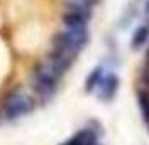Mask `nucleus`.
I'll use <instances>...</instances> for the list:
<instances>
[{
    "label": "nucleus",
    "instance_id": "obj_1",
    "mask_svg": "<svg viewBox=\"0 0 149 145\" xmlns=\"http://www.w3.org/2000/svg\"><path fill=\"white\" fill-rule=\"evenodd\" d=\"M70 68V63L61 59L59 56L51 54L47 56L44 61L36 66L34 74H32V84L34 90L41 95V96H49L53 95L56 90V84L61 79V76L65 71Z\"/></svg>",
    "mask_w": 149,
    "mask_h": 145
},
{
    "label": "nucleus",
    "instance_id": "obj_2",
    "mask_svg": "<svg viewBox=\"0 0 149 145\" xmlns=\"http://www.w3.org/2000/svg\"><path fill=\"white\" fill-rule=\"evenodd\" d=\"M88 42V29L81 27H65L59 30L53 39V54L59 56L71 64L76 54L83 49Z\"/></svg>",
    "mask_w": 149,
    "mask_h": 145
},
{
    "label": "nucleus",
    "instance_id": "obj_3",
    "mask_svg": "<svg viewBox=\"0 0 149 145\" xmlns=\"http://www.w3.org/2000/svg\"><path fill=\"white\" fill-rule=\"evenodd\" d=\"M32 100L29 98L26 93L22 91H14L10 93L9 96L3 100L2 105V113L3 117L9 118V120H15V118L22 117V115H27L29 111L32 110Z\"/></svg>",
    "mask_w": 149,
    "mask_h": 145
},
{
    "label": "nucleus",
    "instance_id": "obj_4",
    "mask_svg": "<svg viewBox=\"0 0 149 145\" xmlns=\"http://www.w3.org/2000/svg\"><path fill=\"white\" fill-rule=\"evenodd\" d=\"M98 96H100V100L103 101H110L113 96H115V93L119 90V78H117V74H113V72H109V74H103L102 81L98 84Z\"/></svg>",
    "mask_w": 149,
    "mask_h": 145
},
{
    "label": "nucleus",
    "instance_id": "obj_5",
    "mask_svg": "<svg viewBox=\"0 0 149 145\" xmlns=\"http://www.w3.org/2000/svg\"><path fill=\"white\" fill-rule=\"evenodd\" d=\"M90 17V12H83V10H76V9H68L66 14L63 15V22L66 27H81L86 26Z\"/></svg>",
    "mask_w": 149,
    "mask_h": 145
},
{
    "label": "nucleus",
    "instance_id": "obj_6",
    "mask_svg": "<svg viewBox=\"0 0 149 145\" xmlns=\"http://www.w3.org/2000/svg\"><path fill=\"white\" fill-rule=\"evenodd\" d=\"M61 145H97V133L90 128H83Z\"/></svg>",
    "mask_w": 149,
    "mask_h": 145
},
{
    "label": "nucleus",
    "instance_id": "obj_7",
    "mask_svg": "<svg viewBox=\"0 0 149 145\" xmlns=\"http://www.w3.org/2000/svg\"><path fill=\"white\" fill-rule=\"evenodd\" d=\"M148 39H149V24H144V26L137 27V30L132 34V39H130L132 49H139L141 46H144L148 42Z\"/></svg>",
    "mask_w": 149,
    "mask_h": 145
},
{
    "label": "nucleus",
    "instance_id": "obj_8",
    "mask_svg": "<svg viewBox=\"0 0 149 145\" xmlns=\"http://www.w3.org/2000/svg\"><path fill=\"white\" fill-rule=\"evenodd\" d=\"M103 78V68L102 66H98V68H95L90 74H88V78H86V83H85V90L86 93H92L98 88V84L102 81Z\"/></svg>",
    "mask_w": 149,
    "mask_h": 145
},
{
    "label": "nucleus",
    "instance_id": "obj_9",
    "mask_svg": "<svg viewBox=\"0 0 149 145\" xmlns=\"http://www.w3.org/2000/svg\"><path fill=\"white\" fill-rule=\"evenodd\" d=\"M137 98H139V106H141V111H142V117L144 120L149 123V86H142L139 90V95H137Z\"/></svg>",
    "mask_w": 149,
    "mask_h": 145
},
{
    "label": "nucleus",
    "instance_id": "obj_10",
    "mask_svg": "<svg viewBox=\"0 0 149 145\" xmlns=\"http://www.w3.org/2000/svg\"><path fill=\"white\" fill-rule=\"evenodd\" d=\"M97 0H68V9H76L83 10V12H90Z\"/></svg>",
    "mask_w": 149,
    "mask_h": 145
},
{
    "label": "nucleus",
    "instance_id": "obj_11",
    "mask_svg": "<svg viewBox=\"0 0 149 145\" xmlns=\"http://www.w3.org/2000/svg\"><path fill=\"white\" fill-rule=\"evenodd\" d=\"M144 81L148 83L146 86H149V51L146 54V68H144Z\"/></svg>",
    "mask_w": 149,
    "mask_h": 145
},
{
    "label": "nucleus",
    "instance_id": "obj_12",
    "mask_svg": "<svg viewBox=\"0 0 149 145\" xmlns=\"http://www.w3.org/2000/svg\"><path fill=\"white\" fill-rule=\"evenodd\" d=\"M144 10H146V14H149V0H146V7H144Z\"/></svg>",
    "mask_w": 149,
    "mask_h": 145
}]
</instances>
